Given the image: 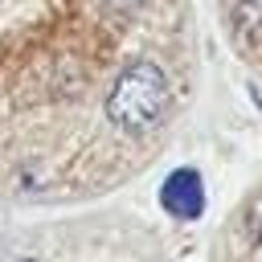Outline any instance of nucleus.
Listing matches in <instances>:
<instances>
[{
    "instance_id": "obj_3",
    "label": "nucleus",
    "mask_w": 262,
    "mask_h": 262,
    "mask_svg": "<svg viewBox=\"0 0 262 262\" xmlns=\"http://www.w3.org/2000/svg\"><path fill=\"white\" fill-rule=\"evenodd\" d=\"M98 4H102L111 16H119V20H127L131 12H139V8H143V0H98Z\"/></svg>"
},
{
    "instance_id": "obj_1",
    "label": "nucleus",
    "mask_w": 262,
    "mask_h": 262,
    "mask_svg": "<svg viewBox=\"0 0 262 262\" xmlns=\"http://www.w3.org/2000/svg\"><path fill=\"white\" fill-rule=\"evenodd\" d=\"M164 111H168V78L156 61H131L106 94V119L127 135L156 127Z\"/></svg>"
},
{
    "instance_id": "obj_2",
    "label": "nucleus",
    "mask_w": 262,
    "mask_h": 262,
    "mask_svg": "<svg viewBox=\"0 0 262 262\" xmlns=\"http://www.w3.org/2000/svg\"><path fill=\"white\" fill-rule=\"evenodd\" d=\"M160 205H164L172 217H180V221L201 217V213H205V184H201V172H196V168H176V172L164 180V188H160Z\"/></svg>"
},
{
    "instance_id": "obj_4",
    "label": "nucleus",
    "mask_w": 262,
    "mask_h": 262,
    "mask_svg": "<svg viewBox=\"0 0 262 262\" xmlns=\"http://www.w3.org/2000/svg\"><path fill=\"white\" fill-rule=\"evenodd\" d=\"M12 262H33V258H12Z\"/></svg>"
}]
</instances>
